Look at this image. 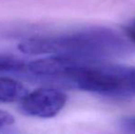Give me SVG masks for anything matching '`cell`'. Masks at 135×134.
<instances>
[{"label": "cell", "instance_id": "obj_1", "mask_svg": "<svg viewBox=\"0 0 135 134\" xmlns=\"http://www.w3.org/2000/svg\"><path fill=\"white\" fill-rule=\"evenodd\" d=\"M52 81L75 89L115 97L135 96V67L60 55Z\"/></svg>", "mask_w": 135, "mask_h": 134}, {"label": "cell", "instance_id": "obj_2", "mask_svg": "<svg viewBox=\"0 0 135 134\" xmlns=\"http://www.w3.org/2000/svg\"><path fill=\"white\" fill-rule=\"evenodd\" d=\"M28 54H58L86 60H101L129 52V45L112 31L100 28L82 29L50 37L30 38L18 45Z\"/></svg>", "mask_w": 135, "mask_h": 134}, {"label": "cell", "instance_id": "obj_3", "mask_svg": "<svg viewBox=\"0 0 135 134\" xmlns=\"http://www.w3.org/2000/svg\"><path fill=\"white\" fill-rule=\"evenodd\" d=\"M67 101V96L62 90L54 87H41L28 92L20 102V107L26 115L40 118H51L59 114Z\"/></svg>", "mask_w": 135, "mask_h": 134}, {"label": "cell", "instance_id": "obj_4", "mask_svg": "<svg viewBox=\"0 0 135 134\" xmlns=\"http://www.w3.org/2000/svg\"><path fill=\"white\" fill-rule=\"evenodd\" d=\"M28 93L27 87L20 81L0 76V103L21 102Z\"/></svg>", "mask_w": 135, "mask_h": 134}, {"label": "cell", "instance_id": "obj_5", "mask_svg": "<svg viewBox=\"0 0 135 134\" xmlns=\"http://www.w3.org/2000/svg\"><path fill=\"white\" fill-rule=\"evenodd\" d=\"M27 64L23 60L8 54H0V72L23 71L27 69Z\"/></svg>", "mask_w": 135, "mask_h": 134}, {"label": "cell", "instance_id": "obj_6", "mask_svg": "<svg viewBox=\"0 0 135 134\" xmlns=\"http://www.w3.org/2000/svg\"><path fill=\"white\" fill-rule=\"evenodd\" d=\"M119 128L122 132L135 134V116H129L120 120Z\"/></svg>", "mask_w": 135, "mask_h": 134}, {"label": "cell", "instance_id": "obj_7", "mask_svg": "<svg viewBox=\"0 0 135 134\" xmlns=\"http://www.w3.org/2000/svg\"><path fill=\"white\" fill-rule=\"evenodd\" d=\"M15 123L14 116L8 113L7 111L0 109V130L7 128Z\"/></svg>", "mask_w": 135, "mask_h": 134}, {"label": "cell", "instance_id": "obj_8", "mask_svg": "<svg viewBox=\"0 0 135 134\" xmlns=\"http://www.w3.org/2000/svg\"><path fill=\"white\" fill-rule=\"evenodd\" d=\"M125 32H126L127 36L130 38L131 41H132L135 43V28L133 26H128L125 28Z\"/></svg>", "mask_w": 135, "mask_h": 134}, {"label": "cell", "instance_id": "obj_9", "mask_svg": "<svg viewBox=\"0 0 135 134\" xmlns=\"http://www.w3.org/2000/svg\"><path fill=\"white\" fill-rule=\"evenodd\" d=\"M132 26H133V27L135 28V20H134V22H133V24H132Z\"/></svg>", "mask_w": 135, "mask_h": 134}]
</instances>
